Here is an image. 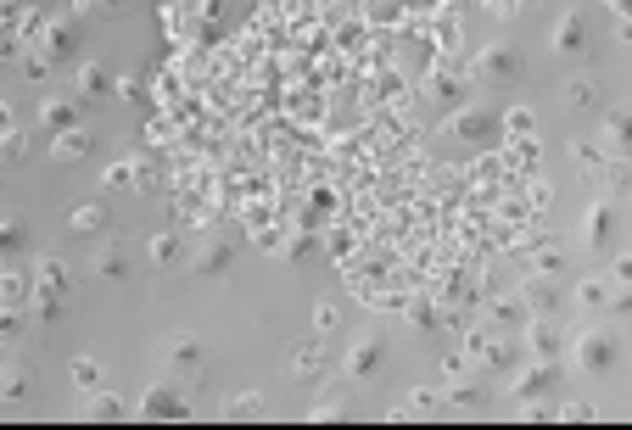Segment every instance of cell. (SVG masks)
<instances>
[{
	"label": "cell",
	"mask_w": 632,
	"mask_h": 430,
	"mask_svg": "<svg viewBox=\"0 0 632 430\" xmlns=\"http://www.w3.org/2000/svg\"><path fill=\"white\" fill-rule=\"evenodd\" d=\"M336 325H342V313L330 308V302H320V308H313V330H320V335H330Z\"/></svg>",
	"instance_id": "74e56055"
},
{
	"label": "cell",
	"mask_w": 632,
	"mask_h": 430,
	"mask_svg": "<svg viewBox=\"0 0 632 430\" xmlns=\"http://www.w3.org/2000/svg\"><path fill=\"white\" fill-rule=\"evenodd\" d=\"M313 419H347V408H342V403H336V397H330V403H325V408H313Z\"/></svg>",
	"instance_id": "f6af8a7d"
},
{
	"label": "cell",
	"mask_w": 632,
	"mask_h": 430,
	"mask_svg": "<svg viewBox=\"0 0 632 430\" xmlns=\"http://www.w3.org/2000/svg\"><path fill=\"white\" fill-rule=\"evenodd\" d=\"M12 335H17V308H12V302H0V342H12Z\"/></svg>",
	"instance_id": "ab89813d"
},
{
	"label": "cell",
	"mask_w": 632,
	"mask_h": 430,
	"mask_svg": "<svg viewBox=\"0 0 632 430\" xmlns=\"http://www.w3.org/2000/svg\"><path fill=\"white\" fill-rule=\"evenodd\" d=\"M190 268H197V274H224V268H230V246H224V241H202L197 252H190Z\"/></svg>",
	"instance_id": "9a60e30c"
},
{
	"label": "cell",
	"mask_w": 632,
	"mask_h": 430,
	"mask_svg": "<svg viewBox=\"0 0 632 430\" xmlns=\"http://www.w3.org/2000/svg\"><path fill=\"white\" fill-rule=\"evenodd\" d=\"M436 403H443V397H436L431 386H414V391H409V408H436Z\"/></svg>",
	"instance_id": "b9f144b4"
},
{
	"label": "cell",
	"mask_w": 632,
	"mask_h": 430,
	"mask_svg": "<svg viewBox=\"0 0 632 430\" xmlns=\"http://www.w3.org/2000/svg\"><path fill=\"white\" fill-rule=\"evenodd\" d=\"M50 157H57V163H79V157H90V134H84V129L57 134V140H50Z\"/></svg>",
	"instance_id": "ffe728a7"
},
{
	"label": "cell",
	"mask_w": 632,
	"mask_h": 430,
	"mask_svg": "<svg viewBox=\"0 0 632 430\" xmlns=\"http://www.w3.org/2000/svg\"><path fill=\"white\" fill-rule=\"evenodd\" d=\"M593 101H599V84H593V79H571L566 84V106H571V112H588Z\"/></svg>",
	"instance_id": "f1b7e54d"
},
{
	"label": "cell",
	"mask_w": 632,
	"mask_h": 430,
	"mask_svg": "<svg viewBox=\"0 0 632 430\" xmlns=\"http://www.w3.org/2000/svg\"><path fill=\"white\" fill-rule=\"evenodd\" d=\"M320 364H325L320 342H303V347H291V364H286V374H291V380H313V374H320Z\"/></svg>",
	"instance_id": "2e32d148"
},
{
	"label": "cell",
	"mask_w": 632,
	"mask_h": 430,
	"mask_svg": "<svg viewBox=\"0 0 632 430\" xmlns=\"http://www.w3.org/2000/svg\"><path fill=\"white\" fill-rule=\"evenodd\" d=\"M274 252L286 263H303V257H313V235H308V229H291L286 241H274Z\"/></svg>",
	"instance_id": "484cf974"
},
{
	"label": "cell",
	"mask_w": 632,
	"mask_h": 430,
	"mask_svg": "<svg viewBox=\"0 0 632 430\" xmlns=\"http://www.w3.org/2000/svg\"><path fill=\"white\" fill-rule=\"evenodd\" d=\"M559 268H566V252H559V246H543V252H537V274H559Z\"/></svg>",
	"instance_id": "8d00e7d4"
},
{
	"label": "cell",
	"mask_w": 632,
	"mask_h": 430,
	"mask_svg": "<svg viewBox=\"0 0 632 430\" xmlns=\"http://www.w3.org/2000/svg\"><path fill=\"white\" fill-rule=\"evenodd\" d=\"M34 274H40L34 285H45V291H62V296H67V285H73V268H67V263H62L57 252L34 257Z\"/></svg>",
	"instance_id": "4fadbf2b"
},
{
	"label": "cell",
	"mask_w": 632,
	"mask_h": 430,
	"mask_svg": "<svg viewBox=\"0 0 632 430\" xmlns=\"http://www.w3.org/2000/svg\"><path fill=\"white\" fill-rule=\"evenodd\" d=\"M224 408H230L235 419H258V414H269V397H263V391H241V397H230Z\"/></svg>",
	"instance_id": "83f0119b"
},
{
	"label": "cell",
	"mask_w": 632,
	"mask_h": 430,
	"mask_svg": "<svg viewBox=\"0 0 632 430\" xmlns=\"http://www.w3.org/2000/svg\"><path fill=\"white\" fill-rule=\"evenodd\" d=\"M67 50H73V28H67V23H50V28H45V62L67 57Z\"/></svg>",
	"instance_id": "1f68e13d"
},
{
	"label": "cell",
	"mask_w": 632,
	"mask_h": 430,
	"mask_svg": "<svg viewBox=\"0 0 632 430\" xmlns=\"http://www.w3.org/2000/svg\"><path fill=\"white\" fill-rule=\"evenodd\" d=\"M515 302H520V308L532 313V319H549V313L559 308V291H554V280H549V274H526V280H520V291H515Z\"/></svg>",
	"instance_id": "8992f818"
},
{
	"label": "cell",
	"mask_w": 632,
	"mask_h": 430,
	"mask_svg": "<svg viewBox=\"0 0 632 430\" xmlns=\"http://www.w3.org/2000/svg\"><path fill=\"white\" fill-rule=\"evenodd\" d=\"M84 419H124V397H112V391H84Z\"/></svg>",
	"instance_id": "ac0fdd59"
},
{
	"label": "cell",
	"mask_w": 632,
	"mask_h": 430,
	"mask_svg": "<svg viewBox=\"0 0 632 430\" xmlns=\"http://www.w3.org/2000/svg\"><path fill=\"white\" fill-rule=\"evenodd\" d=\"M168 364L185 369V374H197V369H202V342H197V335H180V342H168Z\"/></svg>",
	"instance_id": "603a6c76"
},
{
	"label": "cell",
	"mask_w": 632,
	"mask_h": 430,
	"mask_svg": "<svg viewBox=\"0 0 632 430\" xmlns=\"http://www.w3.org/2000/svg\"><path fill=\"white\" fill-rule=\"evenodd\" d=\"M107 224H112V212L101 207V202H84V207H73V219H67V229H73V235H101Z\"/></svg>",
	"instance_id": "5bb4252c"
},
{
	"label": "cell",
	"mask_w": 632,
	"mask_h": 430,
	"mask_svg": "<svg viewBox=\"0 0 632 430\" xmlns=\"http://www.w3.org/2000/svg\"><path fill=\"white\" fill-rule=\"evenodd\" d=\"M90 274H101V280H124L129 274V252L118 241H101L96 252H90Z\"/></svg>",
	"instance_id": "30bf717a"
},
{
	"label": "cell",
	"mask_w": 632,
	"mask_h": 430,
	"mask_svg": "<svg viewBox=\"0 0 632 430\" xmlns=\"http://www.w3.org/2000/svg\"><path fill=\"white\" fill-rule=\"evenodd\" d=\"M520 313H526V308H520L515 296H498V302H493V325H509V319H520Z\"/></svg>",
	"instance_id": "f35d334b"
},
{
	"label": "cell",
	"mask_w": 632,
	"mask_h": 430,
	"mask_svg": "<svg viewBox=\"0 0 632 430\" xmlns=\"http://www.w3.org/2000/svg\"><path fill=\"white\" fill-rule=\"evenodd\" d=\"M448 134L453 140H470V146H487V140L498 134V118L482 112V106H459V112L448 118Z\"/></svg>",
	"instance_id": "5b68a950"
},
{
	"label": "cell",
	"mask_w": 632,
	"mask_h": 430,
	"mask_svg": "<svg viewBox=\"0 0 632 430\" xmlns=\"http://www.w3.org/2000/svg\"><path fill=\"white\" fill-rule=\"evenodd\" d=\"M526 347H532V357H559V352H566V335L554 330V313L537 319V325L526 330Z\"/></svg>",
	"instance_id": "8fae6325"
},
{
	"label": "cell",
	"mask_w": 632,
	"mask_h": 430,
	"mask_svg": "<svg viewBox=\"0 0 632 430\" xmlns=\"http://www.w3.org/2000/svg\"><path fill=\"white\" fill-rule=\"evenodd\" d=\"M40 123H45L50 134L79 129V96H45V101H40Z\"/></svg>",
	"instance_id": "ba28073f"
},
{
	"label": "cell",
	"mask_w": 632,
	"mask_h": 430,
	"mask_svg": "<svg viewBox=\"0 0 632 430\" xmlns=\"http://www.w3.org/2000/svg\"><path fill=\"white\" fill-rule=\"evenodd\" d=\"M0 357H6V342H0Z\"/></svg>",
	"instance_id": "816d5d0a"
},
{
	"label": "cell",
	"mask_w": 632,
	"mask_h": 430,
	"mask_svg": "<svg viewBox=\"0 0 632 430\" xmlns=\"http://www.w3.org/2000/svg\"><path fill=\"white\" fill-rule=\"evenodd\" d=\"M23 157H28V134L6 129V134H0V163H6V168H17V163H23Z\"/></svg>",
	"instance_id": "d6a6232c"
},
{
	"label": "cell",
	"mask_w": 632,
	"mask_h": 430,
	"mask_svg": "<svg viewBox=\"0 0 632 430\" xmlns=\"http://www.w3.org/2000/svg\"><path fill=\"white\" fill-rule=\"evenodd\" d=\"M6 129H17V123H12V101H0V134Z\"/></svg>",
	"instance_id": "c3c4849f"
},
{
	"label": "cell",
	"mask_w": 632,
	"mask_h": 430,
	"mask_svg": "<svg viewBox=\"0 0 632 430\" xmlns=\"http://www.w3.org/2000/svg\"><path fill=\"white\" fill-rule=\"evenodd\" d=\"M73 84H79V101H90V96H107V89H112V73L101 62H84Z\"/></svg>",
	"instance_id": "7402d4cb"
},
{
	"label": "cell",
	"mask_w": 632,
	"mask_h": 430,
	"mask_svg": "<svg viewBox=\"0 0 632 430\" xmlns=\"http://www.w3.org/2000/svg\"><path fill=\"white\" fill-rule=\"evenodd\" d=\"M23 397H28V369L0 357V403H23Z\"/></svg>",
	"instance_id": "d6986e66"
},
{
	"label": "cell",
	"mask_w": 632,
	"mask_h": 430,
	"mask_svg": "<svg viewBox=\"0 0 632 430\" xmlns=\"http://www.w3.org/2000/svg\"><path fill=\"white\" fill-rule=\"evenodd\" d=\"M576 302H582V308H616V302H627V291H621V285H610V280H599V274H593V280H582V285H576Z\"/></svg>",
	"instance_id": "7c38bea8"
},
{
	"label": "cell",
	"mask_w": 632,
	"mask_h": 430,
	"mask_svg": "<svg viewBox=\"0 0 632 430\" xmlns=\"http://www.w3.org/2000/svg\"><path fill=\"white\" fill-rule=\"evenodd\" d=\"M62 308H67V296H62V291H45V285H34V313H40L45 325H57Z\"/></svg>",
	"instance_id": "4316f807"
},
{
	"label": "cell",
	"mask_w": 632,
	"mask_h": 430,
	"mask_svg": "<svg viewBox=\"0 0 632 430\" xmlns=\"http://www.w3.org/2000/svg\"><path fill=\"white\" fill-rule=\"evenodd\" d=\"M409 319H414V330H431V325H436V319H431V308H426V302H414V308H409Z\"/></svg>",
	"instance_id": "7bdbcfd3"
},
{
	"label": "cell",
	"mask_w": 632,
	"mask_h": 430,
	"mask_svg": "<svg viewBox=\"0 0 632 430\" xmlns=\"http://www.w3.org/2000/svg\"><path fill=\"white\" fill-rule=\"evenodd\" d=\"M224 6V0H202V12H219Z\"/></svg>",
	"instance_id": "f907efd6"
},
{
	"label": "cell",
	"mask_w": 632,
	"mask_h": 430,
	"mask_svg": "<svg viewBox=\"0 0 632 430\" xmlns=\"http://www.w3.org/2000/svg\"><path fill=\"white\" fill-rule=\"evenodd\" d=\"M627 134H632V118H627V112H610V118H605V129H599V140H605L610 151H621V146H627Z\"/></svg>",
	"instance_id": "4dcf8cb0"
},
{
	"label": "cell",
	"mask_w": 632,
	"mask_h": 430,
	"mask_svg": "<svg viewBox=\"0 0 632 430\" xmlns=\"http://www.w3.org/2000/svg\"><path fill=\"white\" fill-rule=\"evenodd\" d=\"M559 419H571V425H576V419H593V408H588V403H566V408H559Z\"/></svg>",
	"instance_id": "ee69618b"
},
{
	"label": "cell",
	"mask_w": 632,
	"mask_h": 430,
	"mask_svg": "<svg viewBox=\"0 0 632 430\" xmlns=\"http://www.w3.org/2000/svg\"><path fill=\"white\" fill-rule=\"evenodd\" d=\"M566 352L576 357V369H610V364H616V352H621V342L610 330H582Z\"/></svg>",
	"instance_id": "6da1fadb"
},
{
	"label": "cell",
	"mask_w": 632,
	"mask_h": 430,
	"mask_svg": "<svg viewBox=\"0 0 632 430\" xmlns=\"http://www.w3.org/2000/svg\"><path fill=\"white\" fill-rule=\"evenodd\" d=\"M582 40H588L582 17H576V12H566V17L554 23V34H549V50H554V57H576V50H582Z\"/></svg>",
	"instance_id": "9c48e42d"
},
{
	"label": "cell",
	"mask_w": 632,
	"mask_h": 430,
	"mask_svg": "<svg viewBox=\"0 0 632 430\" xmlns=\"http://www.w3.org/2000/svg\"><path fill=\"white\" fill-rule=\"evenodd\" d=\"M73 386L79 391H96L101 386V364H96V357H73Z\"/></svg>",
	"instance_id": "836d02e7"
},
{
	"label": "cell",
	"mask_w": 632,
	"mask_h": 430,
	"mask_svg": "<svg viewBox=\"0 0 632 430\" xmlns=\"http://www.w3.org/2000/svg\"><path fill=\"white\" fill-rule=\"evenodd\" d=\"M146 257H151L157 268H168V263H180V241H173V235H168V229H163V235H151V241H146Z\"/></svg>",
	"instance_id": "f546056e"
},
{
	"label": "cell",
	"mask_w": 632,
	"mask_h": 430,
	"mask_svg": "<svg viewBox=\"0 0 632 430\" xmlns=\"http://www.w3.org/2000/svg\"><path fill=\"white\" fill-rule=\"evenodd\" d=\"M470 357H482V364H493V369H504L509 364V342H493V335H470V347H465Z\"/></svg>",
	"instance_id": "cb8c5ba5"
},
{
	"label": "cell",
	"mask_w": 632,
	"mask_h": 430,
	"mask_svg": "<svg viewBox=\"0 0 632 430\" xmlns=\"http://www.w3.org/2000/svg\"><path fill=\"white\" fill-rule=\"evenodd\" d=\"M386 364V342H381V335L375 330H364V335H353V347H347V374H353V380H370V374Z\"/></svg>",
	"instance_id": "277c9868"
},
{
	"label": "cell",
	"mask_w": 632,
	"mask_h": 430,
	"mask_svg": "<svg viewBox=\"0 0 632 430\" xmlns=\"http://www.w3.org/2000/svg\"><path fill=\"white\" fill-rule=\"evenodd\" d=\"M498 129H504V134H532V129H537V118L526 112V106H515V112H504V118H498Z\"/></svg>",
	"instance_id": "e575fe53"
},
{
	"label": "cell",
	"mask_w": 632,
	"mask_h": 430,
	"mask_svg": "<svg viewBox=\"0 0 632 430\" xmlns=\"http://www.w3.org/2000/svg\"><path fill=\"white\" fill-rule=\"evenodd\" d=\"M107 190H135V163H112L107 168Z\"/></svg>",
	"instance_id": "d590c367"
},
{
	"label": "cell",
	"mask_w": 632,
	"mask_h": 430,
	"mask_svg": "<svg viewBox=\"0 0 632 430\" xmlns=\"http://www.w3.org/2000/svg\"><path fill=\"white\" fill-rule=\"evenodd\" d=\"M96 6H101V12H129L135 0H96Z\"/></svg>",
	"instance_id": "681fc988"
},
{
	"label": "cell",
	"mask_w": 632,
	"mask_h": 430,
	"mask_svg": "<svg viewBox=\"0 0 632 430\" xmlns=\"http://www.w3.org/2000/svg\"><path fill=\"white\" fill-rule=\"evenodd\" d=\"M23 246H28V224L23 219H0V263L17 257Z\"/></svg>",
	"instance_id": "d4e9b609"
},
{
	"label": "cell",
	"mask_w": 632,
	"mask_h": 430,
	"mask_svg": "<svg viewBox=\"0 0 632 430\" xmlns=\"http://www.w3.org/2000/svg\"><path fill=\"white\" fill-rule=\"evenodd\" d=\"M476 397H482V391L470 386V380H459V386H448V403H465V408H470V403H476Z\"/></svg>",
	"instance_id": "60d3db41"
},
{
	"label": "cell",
	"mask_w": 632,
	"mask_h": 430,
	"mask_svg": "<svg viewBox=\"0 0 632 430\" xmlns=\"http://www.w3.org/2000/svg\"><path fill=\"white\" fill-rule=\"evenodd\" d=\"M549 386H554V357H537V364H526V369L509 374V397H515V403L549 397Z\"/></svg>",
	"instance_id": "3957f363"
},
{
	"label": "cell",
	"mask_w": 632,
	"mask_h": 430,
	"mask_svg": "<svg viewBox=\"0 0 632 430\" xmlns=\"http://www.w3.org/2000/svg\"><path fill=\"white\" fill-rule=\"evenodd\" d=\"M112 96H124V101H135V96H140V84H135V79H112Z\"/></svg>",
	"instance_id": "7dc6e473"
},
{
	"label": "cell",
	"mask_w": 632,
	"mask_h": 430,
	"mask_svg": "<svg viewBox=\"0 0 632 430\" xmlns=\"http://www.w3.org/2000/svg\"><path fill=\"white\" fill-rule=\"evenodd\" d=\"M571 157H576V163H582V168H599V163H605V157H599V151H593V146H576Z\"/></svg>",
	"instance_id": "bcb514c9"
},
{
	"label": "cell",
	"mask_w": 632,
	"mask_h": 430,
	"mask_svg": "<svg viewBox=\"0 0 632 430\" xmlns=\"http://www.w3.org/2000/svg\"><path fill=\"white\" fill-rule=\"evenodd\" d=\"M476 73H482V79H498V84L520 79V50H509V45H487V50H476Z\"/></svg>",
	"instance_id": "52a82bcc"
},
{
	"label": "cell",
	"mask_w": 632,
	"mask_h": 430,
	"mask_svg": "<svg viewBox=\"0 0 632 430\" xmlns=\"http://www.w3.org/2000/svg\"><path fill=\"white\" fill-rule=\"evenodd\" d=\"M23 296H34V285H28L23 268H17V263L6 257V268H0V302H12V308H17Z\"/></svg>",
	"instance_id": "44dd1931"
},
{
	"label": "cell",
	"mask_w": 632,
	"mask_h": 430,
	"mask_svg": "<svg viewBox=\"0 0 632 430\" xmlns=\"http://www.w3.org/2000/svg\"><path fill=\"white\" fill-rule=\"evenodd\" d=\"M610 224H616V202H593V207H588V219H582L588 246H605V241H610Z\"/></svg>",
	"instance_id": "e0dca14e"
},
{
	"label": "cell",
	"mask_w": 632,
	"mask_h": 430,
	"mask_svg": "<svg viewBox=\"0 0 632 430\" xmlns=\"http://www.w3.org/2000/svg\"><path fill=\"white\" fill-rule=\"evenodd\" d=\"M190 408H185V397L173 391L168 380H157V386H146L140 391V419H157V425H173V419H185Z\"/></svg>",
	"instance_id": "7a4b0ae2"
}]
</instances>
